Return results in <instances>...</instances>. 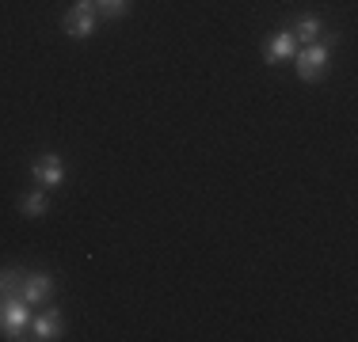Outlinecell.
I'll list each match as a JSON object with an SVG mask.
<instances>
[{"mask_svg":"<svg viewBox=\"0 0 358 342\" xmlns=\"http://www.w3.org/2000/svg\"><path fill=\"white\" fill-rule=\"evenodd\" d=\"M297 54V38L294 31H275L267 38V46H263V57H267V65H282V61H294Z\"/></svg>","mask_w":358,"mask_h":342,"instance_id":"4","label":"cell"},{"mask_svg":"<svg viewBox=\"0 0 358 342\" xmlns=\"http://www.w3.org/2000/svg\"><path fill=\"white\" fill-rule=\"evenodd\" d=\"M54 278H50V274H27V278H23V301L27 304H46L50 297H54Z\"/></svg>","mask_w":358,"mask_h":342,"instance_id":"6","label":"cell"},{"mask_svg":"<svg viewBox=\"0 0 358 342\" xmlns=\"http://www.w3.org/2000/svg\"><path fill=\"white\" fill-rule=\"evenodd\" d=\"M20 209H23V217H46L50 202H46V194H42V191H27L20 198Z\"/></svg>","mask_w":358,"mask_h":342,"instance_id":"10","label":"cell"},{"mask_svg":"<svg viewBox=\"0 0 358 342\" xmlns=\"http://www.w3.org/2000/svg\"><path fill=\"white\" fill-rule=\"evenodd\" d=\"M289 31H294V38H301L305 46H309V42H317V38H320L324 23L317 20V15H301V20H297L294 27H289Z\"/></svg>","mask_w":358,"mask_h":342,"instance_id":"8","label":"cell"},{"mask_svg":"<svg viewBox=\"0 0 358 342\" xmlns=\"http://www.w3.org/2000/svg\"><path fill=\"white\" fill-rule=\"evenodd\" d=\"M92 8L99 15H107V20H118V15L130 12V0H92Z\"/></svg>","mask_w":358,"mask_h":342,"instance_id":"11","label":"cell"},{"mask_svg":"<svg viewBox=\"0 0 358 342\" xmlns=\"http://www.w3.org/2000/svg\"><path fill=\"white\" fill-rule=\"evenodd\" d=\"M31 331H35L31 339H38V342L57 339V335H62V315H57L54 308H46L42 315H35V320H31Z\"/></svg>","mask_w":358,"mask_h":342,"instance_id":"7","label":"cell"},{"mask_svg":"<svg viewBox=\"0 0 358 342\" xmlns=\"http://www.w3.org/2000/svg\"><path fill=\"white\" fill-rule=\"evenodd\" d=\"M31 327V312L23 297H0V335L4 339H23V331Z\"/></svg>","mask_w":358,"mask_h":342,"instance_id":"1","label":"cell"},{"mask_svg":"<svg viewBox=\"0 0 358 342\" xmlns=\"http://www.w3.org/2000/svg\"><path fill=\"white\" fill-rule=\"evenodd\" d=\"M62 31L69 38H92L99 31V12L92 8V0H76L69 12L62 15Z\"/></svg>","mask_w":358,"mask_h":342,"instance_id":"2","label":"cell"},{"mask_svg":"<svg viewBox=\"0 0 358 342\" xmlns=\"http://www.w3.org/2000/svg\"><path fill=\"white\" fill-rule=\"evenodd\" d=\"M23 278H27V274L15 270V267L0 270V297H23Z\"/></svg>","mask_w":358,"mask_h":342,"instance_id":"9","label":"cell"},{"mask_svg":"<svg viewBox=\"0 0 358 342\" xmlns=\"http://www.w3.org/2000/svg\"><path fill=\"white\" fill-rule=\"evenodd\" d=\"M31 175H35V183H42V186H62V183H65V164H62V156H54V152L38 156L35 164H31Z\"/></svg>","mask_w":358,"mask_h":342,"instance_id":"5","label":"cell"},{"mask_svg":"<svg viewBox=\"0 0 358 342\" xmlns=\"http://www.w3.org/2000/svg\"><path fill=\"white\" fill-rule=\"evenodd\" d=\"M328 57H331V50H328V42H309L305 50H297L294 54V65H297V76L301 80H320L324 73H328Z\"/></svg>","mask_w":358,"mask_h":342,"instance_id":"3","label":"cell"}]
</instances>
